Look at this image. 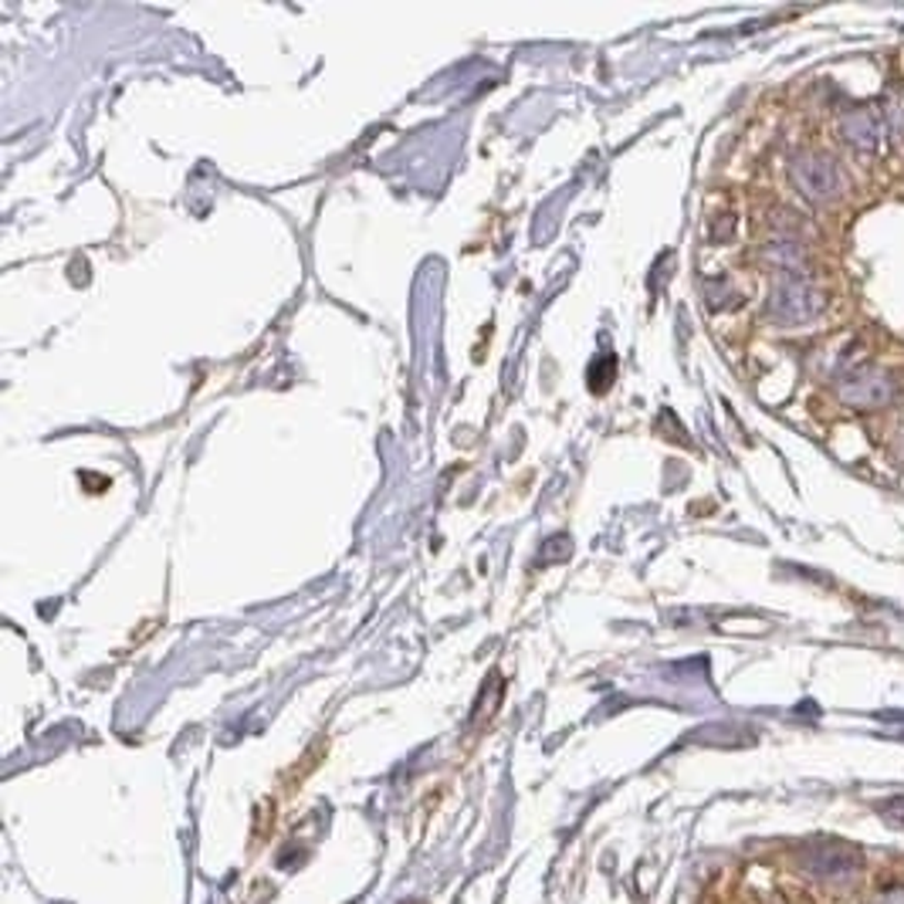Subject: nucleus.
Masks as SVG:
<instances>
[{"instance_id":"obj_2","label":"nucleus","mask_w":904,"mask_h":904,"mask_svg":"<svg viewBox=\"0 0 904 904\" xmlns=\"http://www.w3.org/2000/svg\"><path fill=\"white\" fill-rule=\"evenodd\" d=\"M792 177H796V183H800V190L810 200H817V203L833 200L847 187V180H843V174H840V167L833 164V159L830 156H817V153H807V156L796 159V164H792Z\"/></svg>"},{"instance_id":"obj_4","label":"nucleus","mask_w":904,"mask_h":904,"mask_svg":"<svg viewBox=\"0 0 904 904\" xmlns=\"http://www.w3.org/2000/svg\"><path fill=\"white\" fill-rule=\"evenodd\" d=\"M864 868V858H861V850L854 843H833V847H820L813 850V864L810 871L823 881L830 877H854L858 871Z\"/></svg>"},{"instance_id":"obj_5","label":"nucleus","mask_w":904,"mask_h":904,"mask_svg":"<svg viewBox=\"0 0 904 904\" xmlns=\"http://www.w3.org/2000/svg\"><path fill=\"white\" fill-rule=\"evenodd\" d=\"M840 136H843V143L854 146L858 153H877V149H881L884 129H881V123H877L874 113L854 109V113H847V116L840 119Z\"/></svg>"},{"instance_id":"obj_3","label":"nucleus","mask_w":904,"mask_h":904,"mask_svg":"<svg viewBox=\"0 0 904 904\" xmlns=\"http://www.w3.org/2000/svg\"><path fill=\"white\" fill-rule=\"evenodd\" d=\"M772 312H779L782 318H792V323H810V318H817L823 312V295L803 282H789V285L776 288Z\"/></svg>"},{"instance_id":"obj_6","label":"nucleus","mask_w":904,"mask_h":904,"mask_svg":"<svg viewBox=\"0 0 904 904\" xmlns=\"http://www.w3.org/2000/svg\"><path fill=\"white\" fill-rule=\"evenodd\" d=\"M884 133L891 136V143H904V98L891 95L884 98Z\"/></svg>"},{"instance_id":"obj_1","label":"nucleus","mask_w":904,"mask_h":904,"mask_svg":"<svg viewBox=\"0 0 904 904\" xmlns=\"http://www.w3.org/2000/svg\"><path fill=\"white\" fill-rule=\"evenodd\" d=\"M837 393L847 407H884L894 400L897 387L887 374L874 366H850L840 374V383H837Z\"/></svg>"},{"instance_id":"obj_7","label":"nucleus","mask_w":904,"mask_h":904,"mask_svg":"<svg viewBox=\"0 0 904 904\" xmlns=\"http://www.w3.org/2000/svg\"><path fill=\"white\" fill-rule=\"evenodd\" d=\"M881 813H884V820H887L891 827H904V800H891V803H884V807H881Z\"/></svg>"}]
</instances>
